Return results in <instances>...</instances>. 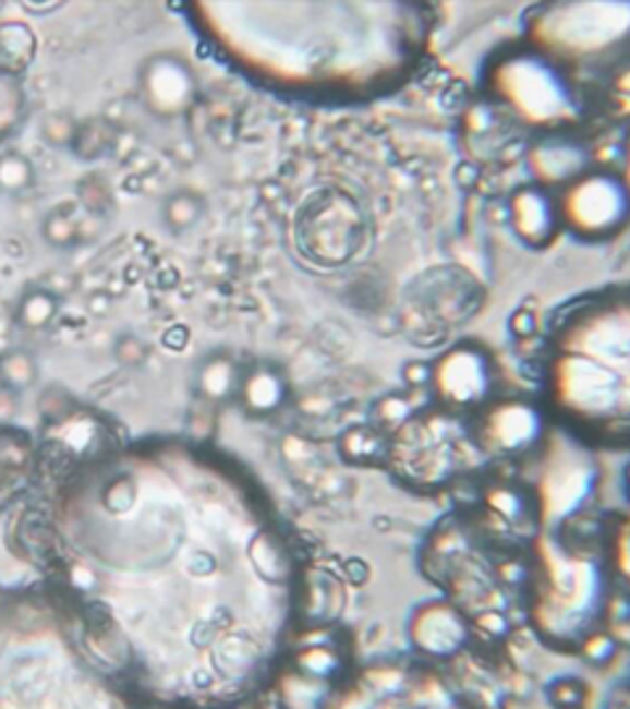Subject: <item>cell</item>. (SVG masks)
Wrapping results in <instances>:
<instances>
[{
  "instance_id": "obj_1",
  "label": "cell",
  "mask_w": 630,
  "mask_h": 709,
  "mask_svg": "<svg viewBox=\"0 0 630 709\" xmlns=\"http://www.w3.org/2000/svg\"><path fill=\"white\" fill-rule=\"evenodd\" d=\"M365 237L363 208L350 192L324 190L300 213L298 242L313 263L339 268L358 255Z\"/></svg>"
},
{
  "instance_id": "obj_2",
  "label": "cell",
  "mask_w": 630,
  "mask_h": 709,
  "mask_svg": "<svg viewBox=\"0 0 630 709\" xmlns=\"http://www.w3.org/2000/svg\"><path fill=\"white\" fill-rule=\"evenodd\" d=\"M544 599L538 602V625L546 634L576 636L591 621L599 597V578L591 563L549 560Z\"/></svg>"
},
{
  "instance_id": "obj_3",
  "label": "cell",
  "mask_w": 630,
  "mask_h": 709,
  "mask_svg": "<svg viewBox=\"0 0 630 709\" xmlns=\"http://www.w3.org/2000/svg\"><path fill=\"white\" fill-rule=\"evenodd\" d=\"M557 216L583 240H604L628 221L626 184L613 173H583L565 190Z\"/></svg>"
},
{
  "instance_id": "obj_4",
  "label": "cell",
  "mask_w": 630,
  "mask_h": 709,
  "mask_svg": "<svg viewBox=\"0 0 630 709\" xmlns=\"http://www.w3.org/2000/svg\"><path fill=\"white\" fill-rule=\"evenodd\" d=\"M497 89L531 124H557L570 116V93L557 71L538 58H512L501 67Z\"/></svg>"
},
{
  "instance_id": "obj_5",
  "label": "cell",
  "mask_w": 630,
  "mask_h": 709,
  "mask_svg": "<svg viewBox=\"0 0 630 709\" xmlns=\"http://www.w3.org/2000/svg\"><path fill=\"white\" fill-rule=\"evenodd\" d=\"M557 397L583 418H609L628 402L626 376L586 354H565L555 369Z\"/></svg>"
},
{
  "instance_id": "obj_6",
  "label": "cell",
  "mask_w": 630,
  "mask_h": 709,
  "mask_svg": "<svg viewBox=\"0 0 630 709\" xmlns=\"http://www.w3.org/2000/svg\"><path fill=\"white\" fill-rule=\"evenodd\" d=\"M140 98L158 119L184 116L197 100V74L177 53H156L145 58L140 69Z\"/></svg>"
},
{
  "instance_id": "obj_7",
  "label": "cell",
  "mask_w": 630,
  "mask_h": 709,
  "mask_svg": "<svg viewBox=\"0 0 630 709\" xmlns=\"http://www.w3.org/2000/svg\"><path fill=\"white\" fill-rule=\"evenodd\" d=\"M431 384L449 408H475L492 392V365L486 352L475 347H455L431 365Z\"/></svg>"
},
{
  "instance_id": "obj_8",
  "label": "cell",
  "mask_w": 630,
  "mask_h": 709,
  "mask_svg": "<svg viewBox=\"0 0 630 709\" xmlns=\"http://www.w3.org/2000/svg\"><path fill=\"white\" fill-rule=\"evenodd\" d=\"M542 429V416L533 405L507 399L494 405L481 421V444L492 455H520L538 442Z\"/></svg>"
},
{
  "instance_id": "obj_9",
  "label": "cell",
  "mask_w": 630,
  "mask_h": 709,
  "mask_svg": "<svg viewBox=\"0 0 630 709\" xmlns=\"http://www.w3.org/2000/svg\"><path fill=\"white\" fill-rule=\"evenodd\" d=\"M507 216L516 237L525 248L542 250L555 240L557 235V205L549 192L538 184L518 187L507 203Z\"/></svg>"
},
{
  "instance_id": "obj_10",
  "label": "cell",
  "mask_w": 630,
  "mask_h": 709,
  "mask_svg": "<svg viewBox=\"0 0 630 709\" xmlns=\"http://www.w3.org/2000/svg\"><path fill=\"white\" fill-rule=\"evenodd\" d=\"M525 160H529V171L538 187H544V190L546 187H568L586 173L589 151L581 142L549 134L531 147Z\"/></svg>"
},
{
  "instance_id": "obj_11",
  "label": "cell",
  "mask_w": 630,
  "mask_h": 709,
  "mask_svg": "<svg viewBox=\"0 0 630 709\" xmlns=\"http://www.w3.org/2000/svg\"><path fill=\"white\" fill-rule=\"evenodd\" d=\"M410 638L417 652L431 657H452L468 644V621L449 604L434 602L421 608L410 623Z\"/></svg>"
},
{
  "instance_id": "obj_12",
  "label": "cell",
  "mask_w": 630,
  "mask_h": 709,
  "mask_svg": "<svg viewBox=\"0 0 630 709\" xmlns=\"http://www.w3.org/2000/svg\"><path fill=\"white\" fill-rule=\"evenodd\" d=\"M287 397H289V382L279 365L258 363L242 373L240 395H237V399H240L247 416L253 418L274 416V412L284 408Z\"/></svg>"
},
{
  "instance_id": "obj_13",
  "label": "cell",
  "mask_w": 630,
  "mask_h": 709,
  "mask_svg": "<svg viewBox=\"0 0 630 709\" xmlns=\"http://www.w3.org/2000/svg\"><path fill=\"white\" fill-rule=\"evenodd\" d=\"M242 371L229 352H214L201 360L195 371L197 395L210 405H223L240 395Z\"/></svg>"
},
{
  "instance_id": "obj_14",
  "label": "cell",
  "mask_w": 630,
  "mask_h": 709,
  "mask_svg": "<svg viewBox=\"0 0 630 709\" xmlns=\"http://www.w3.org/2000/svg\"><path fill=\"white\" fill-rule=\"evenodd\" d=\"M37 37L29 24L24 22H3L0 24V76L24 74L29 63L35 61Z\"/></svg>"
},
{
  "instance_id": "obj_15",
  "label": "cell",
  "mask_w": 630,
  "mask_h": 709,
  "mask_svg": "<svg viewBox=\"0 0 630 709\" xmlns=\"http://www.w3.org/2000/svg\"><path fill=\"white\" fill-rule=\"evenodd\" d=\"M205 197L195 190H177L160 205V221L171 235H186L203 221L205 216Z\"/></svg>"
},
{
  "instance_id": "obj_16",
  "label": "cell",
  "mask_w": 630,
  "mask_h": 709,
  "mask_svg": "<svg viewBox=\"0 0 630 709\" xmlns=\"http://www.w3.org/2000/svg\"><path fill=\"white\" fill-rule=\"evenodd\" d=\"M58 315V298L50 289L43 287H32L27 292L22 295L14 308V321L19 328L29 334H40L45 328H50V324L56 321Z\"/></svg>"
},
{
  "instance_id": "obj_17",
  "label": "cell",
  "mask_w": 630,
  "mask_h": 709,
  "mask_svg": "<svg viewBox=\"0 0 630 709\" xmlns=\"http://www.w3.org/2000/svg\"><path fill=\"white\" fill-rule=\"evenodd\" d=\"M339 455L344 457L352 466H368V462L384 460L387 455V442H384V434L378 429H371V425H355V429L344 431L342 440H339Z\"/></svg>"
},
{
  "instance_id": "obj_18",
  "label": "cell",
  "mask_w": 630,
  "mask_h": 709,
  "mask_svg": "<svg viewBox=\"0 0 630 709\" xmlns=\"http://www.w3.org/2000/svg\"><path fill=\"white\" fill-rule=\"evenodd\" d=\"M40 235L45 244H50L53 250H72L85 240V237H82V224L76 221L74 213L63 208V205L45 213L40 224Z\"/></svg>"
},
{
  "instance_id": "obj_19",
  "label": "cell",
  "mask_w": 630,
  "mask_h": 709,
  "mask_svg": "<svg viewBox=\"0 0 630 709\" xmlns=\"http://www.w3.org/2000/svg\"><path fill=\"white\" fill-rule=\"evenodd\" d=\"M113 140H116V132L108 121L102 119L80 121V129H76V137L72 142V151L74 156L82 160H98L111 151Z\"/></svg>"
},
{
  "instance_id": "obj_20",
  "label": "cell",
  "mask_w": 630,
  "mask_h": 709,
  "mask_svg": "<svg viewBox=\"0 0 630 709\" xmlns=\"http://www.w3.org/2000/svg\"><path fill=\"white\" fill-rule=\"evenodd\" d=\"M40 376L37 360L27 350H9L0 354V384L14 389L16 395L32 389Z\"/></svg>"
},
{
  "instance_id": "obj_21",
  "label": "cell",
  "mask_w": 630,
  "mask_h": 709,
  "mask_svg": "<svg viewBox=\"0 0 630 709\" xmlns=\"http://www.w3.org/2000/svg\"><path fill=\"white\" fill-rule=\"evenodd\" d=\"M35 184V166L24 153L9 151L0 156V192L19 195Z\"/></svg>"
},
{
  "instance_id": "obj_22",
  "label": "cell",
  "mask_w": 630,
  "mask_h": 709,
  "mask_svg": "<svg viewBox=\"0 0 630 709\" xmlns=\"http://www.w3.org/2000/svg\"><path fill=\"white\" fill-rule=\"evenodd\" d=\"M76 195H80V203L85 205L87 216L95 218H102L106 213H111L116 205L111 184H108L100 173H89V177L82 179L80 187H76Z\"/></svg>"
},
{
  "instance_id": "obj_23",
  "label": "cell",
  "mask_w": 630,
  "mask_h": 709,
  "mask_svg": "<svg viewBox=\"0 0 630 709\" xmlns=\"http://www.w3.org/2000/svg\"><path fill=\"white\" fill-rule=\"evenodd\" d=\"M298 665L305 675H311L315 681H326L331 675L339 673L342 662H339V654L334 652L331 647H305L298 654Z\"/></svg>"
},
{
  "instance_id": "obj_24",
  "label": "cell",
  "mask_w": 630,
  "mask_h": 709,
  "mask_svg": "<svg viewBox=\"0 0 630 709\" xmlns=\"http://www.w3.org/2000/svg\"><path fill=\"white\" fill-rule=\"evenodd\" d=\"M76 129H80V121L74 119L72 113L56 111L48 113L40 124V137L45 145L50 147H69L72 151V142L76 137Z\"/></svg>"
},
{
  "instance_id": "obj_25",
  "label": "cell",
  "mask_w": 630,
  "mask_h": 709,
  "mask_svg": "<svg viewBox=\"0 0 630 709\" xmlns=\"http://www.w3.org/2000/svg\"><path fill=\"white\" fill-rule=\"evenodd\" d=\"M113 358L119 360L124 369H140V365L147 363L150 358V345L134 332L119 334L113 341Z\"/></svg>"
},
{
  "instance_id": "obj_26",
  "label": "cell",
  "mask_w": 630,
  "mask_h": 709,
  "mask_svg": "<svg viewBox=\"0 0 630 709\" xmlns=\"http://www.w3.org/2000/svg\"><path fill=\"white\" fill-rule=\"evenodd\" d=\"M488 507L499 515L501 520H507L510 526H516L520 518H523V496H520L516 489L499 486L494 492H488Z\"/></svg>"
},
{
  "instance_id": "obj_27",
  "label": "cell",
  "mask_w": 630,
  "mask_h": 709,
  "mask_svg": "<svg viewBox=\"0 0 630 709\" xmlns=\"http://www.w3.org/2000/svg\"><path fill=\"white\" fill-rule=\"evenodd\" d=\"M549 699L557 707H581L586 699V683L578 678H559L549 686Z\"/></svg>"
},
{
  "instance_id": "obj_28",
  "label": "cell",
  "mask_w": 630,
  "mask_h": 709,
  "mask_svg": "<svg viewBox=\"0 0 630 709\" xmlns=\"http://www.w3.org/2000/svg\"><path fill=\"white\" fill-rule=\"evenodd\" d=\"M19 108H22V93L9 76H0V129L14 124Z\"/></svg>"
},
{
  "instance_id": "obj_29",
  "label": "cell",
  "mask_w": 630,
  "mask_h": 709,
  "mask_svg": "<svg viewBox=\"0 0 630 709\" xmlns=\"http://www.w3.org/2000/svg\"><path fill=\"white\" fill-rule=\"evenodd\" d=\"M615 647V638L609 634H591L586 644H583V657H586L591 665H604V662L613 660Z\"/></svg>"
},
{
  "instance_id": "obj_30",
  "label": "cell",
  "mask_w": 630,
  "mask_h": 709,
  "mask_svg": "<svg viewBox=\"0 0 630 709\" xmlns=\"http://www.w3.org/2000/svg\"><path fill=\"white\" fill-rule=\"evenodd\" d=\"M376 416L381 429H400V425L410 418L408 405L400 397H387L384 402L376 405Z\"/></svg>"
},
{
  "instance_id": "obj_31",
  "label": "cell",
  "mask_w": 630,
  "mask_h": 709,
  "mask_svg": "<svg viewBox=\"0 0 630 709\" xmlns=\"http://www.w3.org/2000/svg\"><path fill=\"white\" fill-rule=\"evenodd\" d=\"M19 416V395L9 386H0V425L11 423Z\"/></svg>"
},
{
  "instance_id": "obj_32",
  "label": "cell",
  "mask_w": 630,
  "mask_h": 709,
  "mask_svg": "<svg viewBox=\"0 0 630 709\" xmlns=\"http://www.w3.org/2000/svg\"><path fill=\"white\" fill-rule=\"evenodd\" d=\"M24 9L27 11H56V9H61V3H45V5H35V3H24Z\"/></svg>"
},
{
  "instance_id": "obj_33",
  "label": "cell",
  "mask_w": 630,
  "mask_h": 709,
  "mask_svg": "<svg viewBox=\"0 0 630 709\" xmlns=\"http://www.w3.org/2000/svg\"><path fill=\"white\" fill-rule=\"evenodd\" d=\"M0 386H3V384H0Z\"/></svg>"
}]
</instances>
